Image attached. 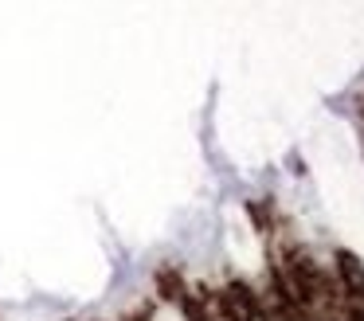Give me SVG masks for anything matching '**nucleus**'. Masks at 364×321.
<instances>
[{
	"mask_svg": "<svg viewBox=\"0 0 364 321\" xmlns=\"http://www.w3.org/2000/svg\"><path fill=\"white\" fill-rule=\"evenodd\" d=\"M337 266H341V274H345V282L356 290V294H364V263L356 255H348V251H341L337 255Z\"/></svg>",
	"mask_w": 364,
	"mask_h": 321,
	"instance_id": "obj_1",
	"label": "nucleus"
}]
</instances>
